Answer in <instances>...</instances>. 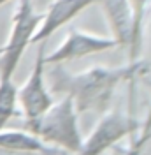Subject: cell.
Here are the masks:
<instances>
[{"label":"cell","instance_id":"4","mask_svg":"<svg viewBox=\"0 0 151 155\" xmlns=\"http://www.w3.org/2000/svg\"><path fill=\"white\" fill-rule=\"evenodd\" d=\"M141 129L139 122L130 113L105 111L97 122L88 137H83L81 148L76 155H102L113 150L127 136L135 134Z\"/></svg>","mask_w":151,"mask_h":155},{"label":"cell","instance_id":"6","mask_svg":"<svg viewBox=\"0 0 151 155\" xmlns=\"http://www.w3.org/2000/svg\"><path fill=\"white\" fill-rule=\"evenodd\" d=\"M114 48H120V46L113 37L72 28L69 30V34L62 41V44H58L51 53H46L44 62H46V65H62V64H67L70 60L111 51Z\"/></svg>","mask_w":151,"mask_h":155},{"label":"cell","instance_id":"5","mask_svg":"<svg viewBox=\"0 0 151 155\" xmlns=\"http://www.w3.org/2000/svg\"><path fill=\"white\" fill-rule=\"evenodd\" d=\"M46 49L40 46L27 81L18 88V109L25 120H34L53 106L55 99L46 83Z\"/></svg>","mask_w":151,"mask_h":155},{"label":"cell","instance_id":"15","mask_svg":"<svg viewBox=\"0 0 151 155\" xmlns=\"http://www.w3.org/2000/svg\"><path fill=\"white\" fill-rule=\"evenodd\" d=\"M9 2H12V0H0V7L5 5V4H9Z\"/></svg>","mask_w":151,"mask_h":155},{"label":"cell","instance_id":"8","mask_svg":"<svg viewBox=\"0 0 151 155\" xmlns=\"http://www.w3.org/2000/svg\"><path fill=\"white\" fill-rule=\"evenodd\" d=\"M109 25L111 35L120 48H128L132 41V9L128 0H97Z\"/></svg>","mask_w":151,"mask_h":155},{"label":"cell","instance_id":"10","mask_svg":"<svg viewBox=\"0 0 151 155\" xmlns=\"http://www.w3.org/2000/svg\"><path fill=\"white\" fill-rule=\"evenodd\" d=\"M132 9V41L128 46V62H139L144 44V30H146V19L151 9V0H128Z\"/></svg>","mask_w":151,"mask_h":155},{"label":"cell","instance_id":"11","mask_svg":"<svg viewBox=\"0 0 151 155\" xmlns=\"http://www.w3.org/2000/svg\"><path fill=\"white\" fill-rule=\"evenodd\" d=\"M14 116H19L18 87L12 79H0V129H4Z\"/></svg>","mask_w":151,"mask_h":155},{"label":"cell","instance_id":"1","mask_svg":"<svg viewBox=\"0 0 151 155\" xmlns=\"http://www.w3.org/2000/svg\"><path fill=\"white\" fill-rule=\"evenodd\" d=\"M149 64L144 62H127L120 67L95 65L79 72H70L62 65H55L49 72L53 92H60L62 97L72 99L77 113H100L109 111L116 88L133 81L135 78L148 74Z\"/></svg>","mask_w":151,"mask_h":155},{"label":"cell","instance_id":"12","mask_svg":"<svg viewBox=\"0 0 151 155\" xmlns=\"http://www.w3.org/2000/svg\"><path fill=\"white\" fill-rule=\"evenodd\" d=\"M149 139H151V113L146 116V122L142 125L141 132L135 136V139L127 148V155H144V148L148 146Z\"/></svg>","mask_w":151,"mask_h":155},{"label":"cell","instance_id":"9","mask_svg":"<svg viewBox=\"0 0 151 155\" xmlns=\"http://www.w3.org/2000/svg\"><path fill=\"white\" fill-rule=\"evenodd\" d=\"M0 152L9 153H37V155H55V150L39 141L35 136L25 129H0Z\"/></svg>","mask_w":151,"mask_h":155},{"label":"cell","instance_id":"7","mask_svg":"<svg viewBox=\"0 0 151 155\" xmlns=\"http://www.w3.org/2000/svg\"><path fill=\"white\" fill-rule=\"evenodd\" d=\"M93 4H97V0H53L47 5L46 12L40 14V25L32 37V44H42L56 30L65 27L69 21L77 18Z\"/></svg>","mask_w":151,"mask_h":155},{"label":"cell","instance_id":"3","mask_svg":"<svg viewBox=\"0 0 151 155\" xmlns=\"http://www.w3.org/2000/svg\"><path fill=\"white\" fill-rule=\"evenodd\" d=\"M40 25V14L34 9L32 0H18L12 14L9 37L0 46V79H12L25 51L32 44Z\"/></svg>","mask_w":151,"mask_h":155},{"label":"cell","instance_id":"2","mask_svg":"<svg viewBox=\"0 0 151 155\" xmlns=\"http://www.w3.org/2000/svg\"><path fill=\"white\" fill-rule=\"evenodd\" d=\"M25 130L53 150L58 148L74 155L79 152L83 143L79 113L76 111L72 99L67 95L55 101L53 106L40 116L25 120Z\"/></svg>","mask_w":151,"mask_h":155},{"label":"cell","instance_id":"14","mask_svg":"<svg viewBox=\"0 0 151 155\" xmlns=\"http://www.w3.org/2000/svg\"><path fill=\"white\" fill-rule=\"evenodd\" d=\"M109 155H127V150H123V148H120V146H114Z\"/></svg>","mask_w":151,"mask_h":155},{"label":"cell","instance_id":"13","mask_svg":"<svg viewBox=\"0 0 151 155\" xmlns=\"http://www.w3.org/2000/svg\"><path fill=\"white\" fill-rule=\"evenodd\" d=\"M142 78V85H144V88L149 92V95H151V76L149 74H144V76H141Z\"/></svg>","mask_w":151,"mask_h":155}]
</instances>
